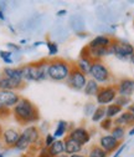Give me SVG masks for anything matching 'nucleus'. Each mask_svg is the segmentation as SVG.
<instances>
[{"mask_svg": "<svg viewBox=\"0 0 134 157\" xmlns=\"http://www.w3.org/2000/svg\"><path fill=\"white\" fill-rule=\"evenodd\" d=\"M45 45L47 48V52H49L50 59L57 57V54H59V44H57L56 41H52V40H47L45 43Z\"/></svg>", "mask_w": 134, "mask_h": 157, "instance_id": "29", "label": "nucleus"}, {"mask_svg": "<svg viewBox=\"0 0 134 157\" xmlns=\"http://www.w3.org/2000/svg\"><path fill=\"white\" fill-rule=\"evenodd\" d=\"M116 89L119 96L132 97L134 95V78L123 77L116 84Z\"/></svg>", "mask_w": 134, "mask_h": 157, "instance_id": "14", "label": "nucleus"}, {"mask_svg": "<svg viewBox=\"0 0 134 157\" xmlns=\"http://www.w3.org/2000/svg\"><path fill=\"white\" fill-rule=\"evenodd\" d=\"M109 135L113 136L117 141L122 142L125 139V136H127V128L123 127V126H113V128L110 130Z\"/></svg>", "mask_w": 134, "mask_h": 157, "instance_id": "25", "label": "nucleus"}, {"mask_svg": "<svg viewBox=\"0 0 134 157\" xmlns=\"http://www.w3.org/2000/svg\"><path fill=\"white\" fill-rule=\"evenodd\" d=\"M114 126H123V127H129L134 126V117L128 110H123L122 113H119L116 119L113 120Z\"/></svg>", "mask_w": 134, "mask_h": 157, "instance_id": "18", "label": "nucleus"}, {"mask_svg": "<svg viewBox=\"0 0 134 157\" xmlns=\"http://www.w3.org/2000/svg\"><path fill=\"white\" fill-rule=\"evenodd\" d=\"M112 157H114V156H112Z\"/></svg>", "mask_w": 134, "mask_h": 157, "instance_id": "49", "label": "nucleus"}, {"mask_svg": "<svg viewBox=\"0 0 134 157\" xmlns=\"http://www.w3.org/2000/svg\"><path fill=\"white\" fill-rule=\"evenodd\" d=\"M87 157H108V153L103 151L98 145H92L86 153Z\"/></svg>", "mask_w": 134, "mask_h": 157, "instance_id": "26", "label": "nucleus"}, {"mask_svg": "<svg viewBox=\"0 0 134 157\" xmlns=\"http://www.w3.org/2000/svg\"><path fill=\"white\" fill-rule=\"evenodd\" d=\"M122 112H123V109L119 107L118 105H116L114 102L110 104V105H108V106H106V117H107V119L114 120Z\"/></svg>", "mask_w": 134, "mask_h": 157, "instance_id": "24", "label": "nucleus"}, {"mask_svg": "<svg viewBox=\"0 0 134 157\" xmlns=\"http://www.w3.org/2000/svg\"><path fill=\"white\" fill-rule=\"evenodd\" d=\"M21 135L25 136L26 139L29 140V142L32 145V147H35L37 144H39L42 140V133H41L39 126H36V125L25 126L21 130Z\"/></svg>", "mask_w": 134, "mask_h": 157, "instance_id": "13", "label": "nucleus"}, {"mask_svg": "<svg viewBox=\"0 0 134 157\" xmlns=\"http://www.w3.org/2000/svg\"><path fill=\"white\" fill-rule=\"evenodd\" d=\"M0 60H2L6 66H13L14 54L9 50H0Z\"/></svg>", "mask_w": 134, "mask_h": 157, "instance_id": "28", "label": "nucleus"}, {"mask_svg": "<svg viewBox=\"0 0 134 157\" xmlns=\"http://www.w3.org/2000/svg\"><path fill=\"white\" fill-rule=\"evenodd\" d=\"M42 139H44V147H46V148H49V147L56 141L55 136H53L52 133H50V132H47V133L42 137Z\"/></svg>", "mask_w": 134, "mask_h": 157, "instance_id": "33", "label": "nucleus"}, {"mask_svg": "<svg viewBox=\"0 0 134 157\" xmlns=\"http://www.w3.org/2000/svg\"><path fill=\"white\" fill-rule=\"evenodd\" d=\"M2 72L9 78V80H11L15 85H17L20 90H23L25 87L26 84L23 80V74H21L20 66H5V67H3Z\"/></svg>", "mask_w": 134, "mask_h": 157, "instance_id": "10", "label": "nucleus"}, {"mask_svg": "<svg viewBox=\"0 0 134 157\" xmlns=\"http://www.w3.org/2000/svg\"><path fill=\"white\" fill-rule=\"evenodd\" d=\"M87 80H88V77L85 74H82L78 69H76V66L73 65L72 70L70 72V76L66 80V84L68 87H71L74 91H83V89L87 84Z\"/></svg>", "mask_w": 134, "mask_h": 157, "instance_id": "7", "label": "nucleus"}, {"mask_svg": "<svg viewBox=\"0 0 134 157\" xmlns=\"http://www.w3.org/2000/svg\"><path fill=\"white\" fill-rule=\"evenodd\" d=\"M8 29H9L10 31H11V34H14V35L16 34V30H15V28H14V26H13L11 24H9V25H8Z\"/></svg>", "mask_w": 134, "mask_h": 157, "instance_id": "42", "label": "nucleus"}, {"mask_svg": "<svg viewBox=\"0 0 134 157\" xmlns=\"http://www.w3.org/2000/svg\"><path fill=\"white\" fill-rule=\"evenodd\" d=\"M21 99L19 91L14 90H0V105H4L9 109H13Z\"/></svg>", "mask_w": 134, "mask_h": 157, "instance_id": "11", "label": "nucleus"}, {"mask_svg": "<svg viewBox=\"0 0 134 157\" xmlns=\"http://www.w3.org/2000/svg\"><path fill=\"white\" fill-rule=\"evenodd\" d=\"M104 119H106V107H103V106H97V109H96L94 113H93L92 117H91L92 122L100 124V122H101L102 120H104Z\"/></svg>", "mask_w": 134, "mask_h": 157, "instance_id": "27", "label": "nucleus"}, {"mask_svg": "<svg viewBox=\"0 0 134 157\" xmlns=\"http://www.w3.org/2000/svg\"><path fill=\"white\" fill-rule=\"evenodd\" d=\"M129 61H130V64H132V65H134V54H133V55L130 56V59H129Z\"/></svg>", "mask_w": 134, "mask_h": 157, "instance_id": "46", "label": "nucleus"}, {"mask_svg": "<svg viewBox=\"0 0 134 157\" xmlns=\"http://www.w3.org/2000/svg\"><path fill=\"white\" fill-rule=\"evenodd\" d=\"M124 148H125V144H121V146L118 147V150L113 153V156L114 157H121V155H122V152L124 151Z\"/></svg>", "mask_w": 134, "mask_h": 157, "instance_id": "37", "label": "nucleus"}, {"mask_svg": "<svg viewBox=\"0 0 134 157\" xmlns=\"http://www.w3.org/2000/svg\"><path fill=\"white\" fill-rule=\"evenodd\" d=\"M134 54V45L125 40L114 39L112 45L108 48V55H113L122 61H127Z\"/></svg>", "mask_w": 134, "mask_h": 157, "instance_id": "5", "label": "nucleus"}, {"mask_svg": "<svg viewBox=\"0 0 134 157\" xmlns=\"http://www.w3.org/2000/svg\"><path fill=\"white\" fill-rule=\"evenodd\" d=\"M114 104L118 105L119 107H122L123 110H127L128 106L132 104V100H130V97H125V96H117V99L116 101H114Z\"/></svg>", "mask_w": 134, "mask_h": 157, "instance_id": "31", "label": "nucleus"}, {"mask_svg": "<svg viewBox=\"0 0 134 157\" xmlns=\"http://www.w3.org/2000/svg\"><path fill=\"white\" fill-rule=\"evenodd\" d=\"M6 20V15H5V11L0 9V21H5Z\"/></svg>", "mask_w": 134, "mask_h": 157, "instance_id": "39", "label": "nucleus"}, {"mask_svg": "<svg viewBox=\"0 0 134 157\" xmlns=\"http://www.w3.org/2000/svg\"><path fill=\"white\" fill-rule=\"evenodd\" d=\"M73 64L65 60L62 57H52L49 59L47 64V77L49 80L55 82H66L72 70Z\"/></svg>", "mask_w": 134, "mask_h": 157, "instance_id": "3", "label": "nucleus"}, {"mask_svg": "<svg viewBox=\"0 0 134 157\" xmlns=\"http://www.w3.org/2000/svg\"><path fill=\"white\" fill-rule=\"evenodd\" d=\"M6 50L11 51L15 55L16 52H20L21 51V46L19 45V44H15V43H8L6 44Z\"/></svg>", "mask_w": 134, "mask_h": 157, "instance_id": "35", "label": "nucleus"}, {"mask_svg": "<svg viewBox=\"0 0 134 157\" xmlns=\"http://www.w3.org/2000/svg\"><path fill=\"white\" fill-rule=\"evenodd\" d=\"M45 43H46V41H35V43L32 44V48H39V46H41V45H45Z\"/></svg>", "mask_w": 134, "mask_h": 157, "instance_id": "40", "label": "nucleus"}, {"mask_svg": "<svg viewBox=\"0 0 134 157\" xmlns=\"http://www.w3.org/2000/svg\"><path fill=\"white\" fill-rule=\"evenodd\" d=\"M11 116L19 125L24 127L29 125H35L40 121L39 109L26 97H21L20 101L11 109Z\"/></svg>", "mask_w": 134, "mask_h": 157, "instance_id": "1", "label": "nucleus"}, {"mask_svg": "<svg viewBox=\"0 0 134 157\" xmlns=\"http://www.w3.org/2000/svg\"><path fill=\"white\" fill-rule=\"evenodd\" d=\"M68 157H87L85 153H76V155H71Z\"/></svg>", "mask_w": 134, "mask_h": 157, "instance_id": "43", "label": "nucleus"}, {"mask_svg": "<svg viewBox=\"0 0 134 157\" xmlns=\"http://www.w3.org/2000/svg\"><path fill=\"white\" fill-rule=\"evenodd\" d=\"M113 126H114L113 120L107 119V117H106L104 120H102V121L100 122V127H101V130H103L104 132H110V130L113 128Z\"/></svg>", "mask_w": 134, "mask_h": 157, "instance_id": "32", "label": "nucleus"}, {"mask_svg": "<svg viewBox=\"0 0 134 157\" xmlns=\"http://www.w3.org/2000/svg\"><path fill=\"white\" fill-rule=\"evenodd\" d=\"M118 96V92H117V89H116V84H109V85H103L101 86L98 94L96 95V104L97 106H108L110 104H113L116 101Z\"/></svg>", "mask_w": 134, "mask_h": 157, "instance_id": "6", "label": "nucleus"}, {"mask_svg": "<svg viewBox=\"0 0 134 157\" xmlns=\"http://www.w3.org/2000/svg\"><path fill=\"white\" fill-rule=\"evenodd\" d=\"M35 157H50V153H49V150L46 147H41L37 150V153Z\"/></svg>", "mask_w": 134, "mask_h": 157, "instance_id": "36", "label": "nucleus"}, {"mask_svg": "<svg viewBox=\"0 0 134 157\" xmlns=\"http://www.w3.org/2000/svg\"><path fill=\"white\" fill-rule=\"evenodd\" d=\"M21 131L17 130L16 127H6L2 130L0 133V142L5 148H14L15 144L17 142L19 137H20Z\"/></svg>", "mask_w": 134, "mask_h": 157, "instance_id": "9", "label": "nucleus"}, {"mask_svg": "<svg viewBox=\"0 0 134 157\" xmlns=\"http://www.w3.org/2000/svg\"><path fill=\"white\" fill-rule=\"evenodd\" d=\"M49 153L50 157H57L62 153H65V145H63V140H56L49 148Z\"/></svg>", "mask_w": 134, "mask_h": 157, "instance_id": "21", "label": "nucleus"}, {"mask_svg": "<svg viewBox=\"0 0 134 157\" xmlns=\"http://www.w3.org/2000/svg\"><path fill=\"white\" fill-rule=\"evenodd\" d=\"M57 157H68V155H66V153H62V155H60V156H57Z\"/></svg>", "mask_w": 134, "mask_h": 157, "instance_id": "47", "label": "nucleus"}, {"mask_svg": "<svg viewBox=\"0 0 134 157\" xmlns=\"http://www.w3.org/2000/svg\"><path fill=\"white\" fill-rule=\"evenodd\" d=\"M72 127L73 126L70 125V122H67L66 120H59L56 124V127H55L52 135L55 136L56 140H63Z\"/></svg>", "mask_w": 134, "mask_h": 157, "instance_id": "16", "label": "nucleus"}, {"mask_svg": "<svg viewBox=\"0 0 134 157\" xmlns=\"http://www.w3.org/2000/svg\"><path fill=\"white\" fill-rule=\"evenodd\" d=\"M127 135H129L130 137H132V136H134V126H132V127H130V130L127 132Z\"/></svg>", "mask_w": 134, "mask_h": 157, "instance_id": "44", "label": "nucleus"}, {"mask_svg": "<svg viewBox=\"0 0 134 157\" xmlns=\"http://www.w3.org/2000/svg\"><path fill=\"white\" fill-rule=\"evenodd\" d=\"M67 14V10L66 9H61V10H59L56 13V16H59V17H62V16H65Z\"/></svg>", "mask_w": 134, "mask_h": 157, "instance_id": "38", "label": "nucleus"}, {"mask_svg": "<svg viewBox=\"0 0 134 157\" xmlns=\"http://www.w3.org/2000/svg\"><path fill=\"white\" fill-rule=\"evenodd\" d=\"M88 78H92L101 86H103V85H109L112 82L113 75L109 67L103 61H93L88 74Z\"/></svg>", "mask_w": 134, "mask_h": 157, "instance_id": "4", "label": "nucleus"}, {"mask_svg": "<svg viewBox=\"0 0 134 157\" xmlns=\"http://www.w3.org/2000/svg\"><path fill=\"white\" fill-rule=\"evenodd\" d=\"M103 151H106L108 155L110 153H114L118 147L121 146V142L117 141L116 139H114L113 136H110L109 133H104L100 137V140H98V144H97Z\"/></svg>", "mask_w": 134, "mask_h": 157, "instance_id": "12", "label": "nucleus"}, {"mask_svg": "<svg viewBox=\"0 0 134 157\" xmlns=\"http://www.w3.org/2000/svg\"><path fill=\"white\" fill-rule=\"evenodd\" d=\"M96 109H97V104L96 102H92V101H88L83 105V116L85 117H92V115L94 113Z\"/></svg>", "mask_w": 134, "mask_h": 157, "instance_id": "30", "label": "nucleus"}, {"mask_svg": "<svg viewBox=\"0 0 134 157\" xmlns=\"http://www.w3.org/2000/svg\"><path fill=\"white\" fill-rule=\"evenodd\" d=\"M11 116V109L4 106V105H0V119H8V117Z\"/></svg>", "mask_w": 134, "mask_h": 157, "instance_id": "34", "label": "nucleus"}, {"mask_svg": "<svg viewBox=\"0 0 134 157\" xmlns=\"http://www.w3.org/2000/svg\"><path fill=\"white\" fill-rule=\"evenodd\" d=\"M26 43H27L26 39H21V40L19 41V45H20V46H24V45H26Z\"/></svg>", "mask_w": 134, "mask_h": 157, "instance_id": "45", "label": "nucleus"}, {"mask_svg": "<svg viewBox=\"0 0 134 157\" xmlns=\"http://www.w3.org/2000/svg\"><path fill=\"white\" fill-rule=\"evenodd\" d=\"M31 147H32V145L29 142V140L26 139L25 136H23V135L20 133V137H19L17 142L15 144L14 150H16V151H19V152H29V151L31 150Z\"/></svg>", "mask_w": 134, "mask_h": 157, "instance_id": "22", "label": "nucleus"}, {"mask_svg": "<svg viewBox=\"0 0 134 157\" xmlns=\"http://www.w3.org/2000/svg\"><path fill=\"white\" fill-rule=\"evenodd\" d=\"M49 59H40L37 61L20 65L24 82H42L49 80L47 77Z\"/></svg>", "mask_w": 134, "mask_h": 157, "instance_id": "2", "label": "nucleus"}, {"mask_svg": "<svg viewBox=\"0 0 134 157\" xmlns=\"http://www.w3.org/2000/svg\"><path fill=\"white\" fill-rule=\"evenodd\" d=\"M92 59L87 55H85L82 51L80 52V56L77 59V61H76L73 65L76 66V69H78L82 74H85L87 77H88V74H89V70H91V66H92Z\"/></svg>", "mask_w": 134, "mask_h": 157, "instance_id": "17", "label": "nucleus"}, {"mask_svg": "<svg viewBox=\"0 0 134 157\" xmlns=\"http://www.w3.org/2000/svg\"><path fill=\"white\" fill-rule=\"evenodd\" d=\"M0 157H5V156H4V153H3L2 151H0Z\"/></svg>", "mask_w": 134, "mask_h": 157, "instance_id": "48", "label": "nucleus"}, {"mask_svg": "<svg viewBox=\"0 0 134 157\" xmlns=\"http://www.w3.org/2000/svg\"><path fill=\"white\" fill-rule=\"evenodd\" d=\"M101 89V85L98 82H96L94 80H92V78H88L87 80V84L83 89V95L87 96V97H96V95L98 94Z\"/></svg>", "mask_w": 134, "mask_h": 157, "instance_id": "20", "label": "nucleus"}, {"mask_svg": "<svg viewBox=\"0 0 134 157\" xmlns=\"http://www.w3.org/2000/svg\"><path fill=\"white\" fill-rule=\"evenodd\" d=\"M63 145H65V153L68 156L81 153L83 151V146L80 145L77 141H74L73 139H71L68 136H66L63 139Z\"/></svg>", "mask_w": 134, "mask_h": 157, "instance_id": "19", "label": "nucleus"}, {"mask_svg": "<svg viewBox=\"0 0 134 157\" xmlns=\"http://www.w3.org/2000/svg\"><path fill=\"white\" fill-rule=\"evenodd\" d=\"M0 90H14V91H20L17 85H15L11 80L9 78L0 71Z\"/></svg>", "mask_w": 134, "mask_h": 157, "instance_id": "23", "label": "nucleus"}, {"mask_svg": "<svg viewBox=\"0 0 134 157\" xmlns=\"http://www.w3.org/2000/svg\"><path fill=\"white\" fill-rule=\"evenodd\" d=\"M67 136L71 137V139H73L74 141H77L83 147L87 146L91 142V139H92V133L86 126H73L70 130V132L67 133Z\"/></svg>", "mask_w": 134, "mask_h": 157, "instance_id": "8", "label": "nucleus"}, {"mask_svg": "<svg viewBox=\"0 0 134 157\" xmlns=\"http://www.w3.org/2000/svg\"><path fill=\"white\" fill-rule=\"evenodd\" d=\"M114 40V37L110 35H97L86 45L87 48H106L108 49Z\"/></svg>", "mask_w": 134, "mask_h": 157, "instance_id": "15", "label": "nucleus"}, {"mask_svg": "<svg viewBox=\"0 0 134 157\" xmlns=\"http://www.w3.org/2000/svg\"><path fill=\"white\" fill-rule=\"evenodd\" d=\"M132 115H133V117H134V102H132L129 106H128V109H127Z\"/></svg>", "mask_w": 134, "mask_h": 157, "instance_id": "41", "label": "nucleus"}]
</instances>
